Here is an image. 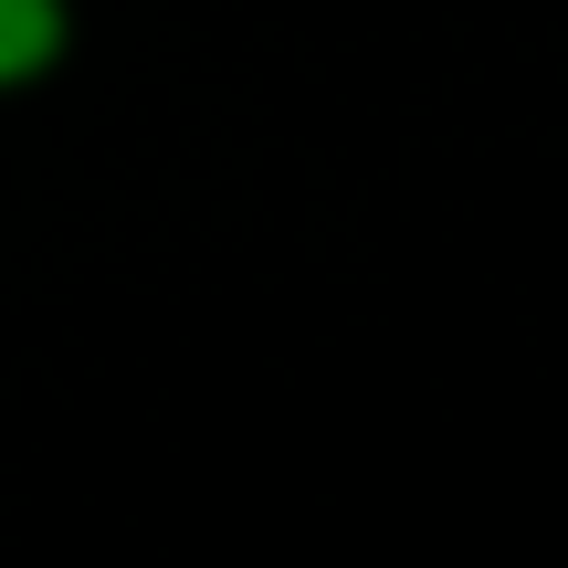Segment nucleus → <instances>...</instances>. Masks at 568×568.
<instances>
[{"instance_id": "1", "label": "nucleus", "mask_w": 568, "mask_h": 568, "mask_svg": "<svg viewBox=\"0 0 568 568\" xmlns=\"http://www.w3.org/2000/svg\"><path fill=\"white\" fill-rule=\"evenodd\" d=\"M74 53V0H0V95H32Z\"/></svg>"}]
</instances>
